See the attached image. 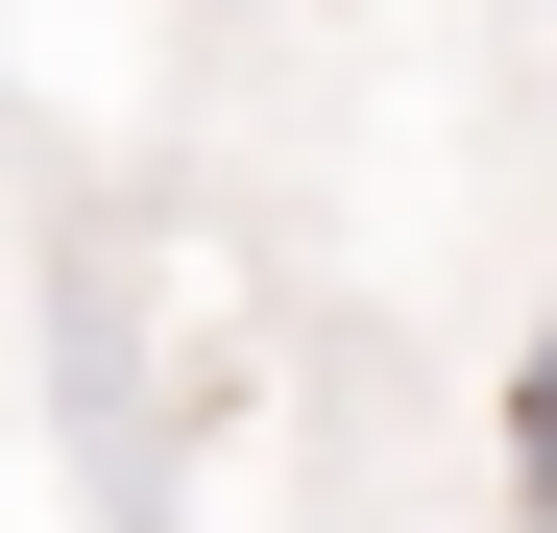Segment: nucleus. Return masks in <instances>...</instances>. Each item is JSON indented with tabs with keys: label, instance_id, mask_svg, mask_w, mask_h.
<instances>
[{
	"label": "nucleus",
	"instance_id": "obj_1",
	"mask_svg": "<svg viewBox=\"0 0 557 533\" xmlns=\"http://www.w3.org/2000/svg\"><path fill=\"white\" fill-rule=\"evenodd\" d=\"M509 485L557 509V339H533V364H509Z\"/></svg>",
	"mask_w": 557,
	"mask_h": 533
}]
</instances>
